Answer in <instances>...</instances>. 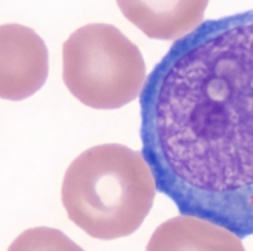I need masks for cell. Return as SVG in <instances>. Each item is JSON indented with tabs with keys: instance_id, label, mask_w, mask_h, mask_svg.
I'll return each mask as SVG.
<instances>
[{
	"instance_id": "7a4b0ae2",
	"label": "cell",
	"mask_w": 253,
	"mask_h": 251,
	"mask_svg": "<svg viewBox=\"0 0 253 251\" xmlns=\"http://www.w3.org/2000/svg\"><path fill=\"white\" fill-rule=\"evenodd\" d=\"M156 191L141 152L106 143L88 148L70 163L61 201L69 219L89 236L113 240L141 225Z\"/></svg>"
},
{
	"instance_id": "6da1fadb",
	"label": "cell",
	"mask_w": 253,
	"mask_h": 251,
	"mask_svg": "<svg viewBox=\"0 0 253 251\" xmlns=\"http://www.w3.org/2000/svg\"><path fill=\"white\" fill-rule=\"evenodd\" d=\"M141 154L180 213L253 235V10L178 39L139 93Z\"/></svg>"
},
{
	"instance_id": "8992f818",
	"label": "cell",
	"mask_w": 253,
	"mask_h": 251,
	"mask_svg": "<svg viewBox=\"0 0 253 251\" xmlns=\"http://www.w3.org/2000/svg\"><path fill=\"white\" fill-rule=\"evenodd\" d=\"M241 240L224 226L181 213L154 230L146 251H246Z\"/></svg>"
},
{
	"instance_id": "52a82bcc",
	"label": "cell",
	"mask_w": 253,
	"mask_h": 251,
	"mask_svg": "<svg viewBox=\"0 0 253 251\" xmlns=\"http://www.w3.org/2000/svg\"><path fill=\"white\" fill-rule=\"evenodd\" d=\"M7 251H84L65 233L56 228L38 226L18 235Z\"/></svg>"
},
{
	"instance_id": "5b68a950",
	"label": "cell",
	"mask_w": 253,
	"mask_h": 251,
	"mask_svg": "<svg viewBox=\"0 0 253 251\" xmlns=\"http://www.w3.org/2000/svg\"><path fill=\"white\" fill-rule=\"evenodd\" d=\"M209 0H117L123 15L145 36L180 39L197 28Z\"/></svg>"
},
{
	"instance_id": "3957f363",
	"label": "cell",
	"mask_w": 253,
	"mask_h": 251,
	"mask_svg": "<svg viewBox=\"0 0 253 251\" xmlns=\"http://www.w3.org/2000/svg\"><path fill=\"white\" fill-rule=\"evenodd\" d=\"M62 78L70 93L85 106L112 110L139 95L145 64L138 47L117 27L88 24L63 43Z\"/></svg>"
},
{
	"instance_id": "277c9868",
	"label": "cell",
	"mask_w": 253,
	"mask_h": 251,
	"mask_svg": "<svg viewBox=\"0 0 253 251\" xmlns=\"http://www.w3.org/2000/svg\"><path fill=\"white\" fill-rule=\"evenodd\" d=\"M48 75L42 39L20 24L0 25V98L24 100L39 91Z\"/></svg>"
}]
</instances>
